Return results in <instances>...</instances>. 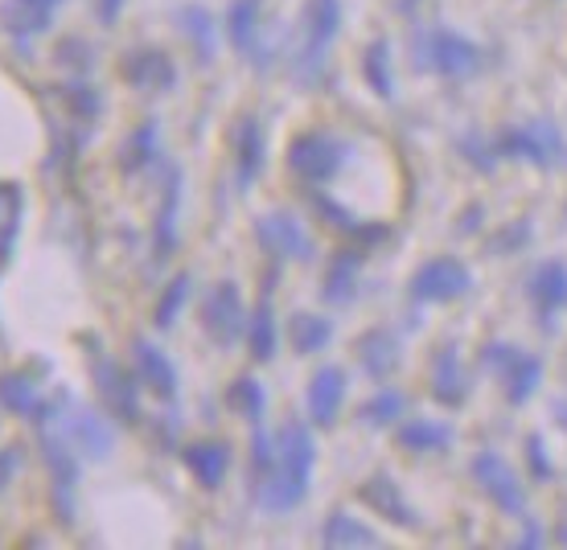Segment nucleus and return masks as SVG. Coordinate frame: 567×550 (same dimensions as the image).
Segmentation results:
<instances>
[{"label": "nucleus", "mask_w": 567, "mask_h": 550, "mask_svg": "<svg viewBox=\"0 0 567 550\" xmlns=\"http://www.w3.org/2000/svg\"><path fill=\"white\" fill-rule=\"evenodd\" d=\"M312 465H317V439H312L309 424H300V419L280 424V432H276V460H271L268 477L251 489L259 509H268V513L297 509L309 497Z\"/></svg>", "instance_id": "1"}, {"label": "nucleus", "mask_w": 567, "mask_h": 550, "mask_svg": "<svg viewBox=\"0 0 567 550\" xmlns=\"http://www.w3.org/2000/svg\"><path fill=\"white\" fill-rule=\"evenodd\" d=\"M29 424L54 427L58 436L66 439L83 460H91V465H100V460H107L115 452V419L103 407H91L83 398H74L71 391H54Z\"/></svg>", "instance_id": "2"}, {"label": "nucleus", "mask_w": 567, "mask_h": 550, "mask_svg": "<svg viewBox=\"0 0 567 550\" xmlns=\"http://www.w3.org/2000/svg\"><path fill=\"white\" fill-rule=\"evenodd\" d=\"M83 350H86V374H91V386H95V395H100V407L112 415L115 424L124 427H136L144 419L141 415V378H136V370L124 366L120 357L103 350L100 338L95 333H83Z\"/></svg>", "instance_id": "3"}, {"label": "nucleus", "mask_w": 567, "mask_h": 550, "mask_svg": "<svg viewBox=\"0 0 567 550\" xmlns=\"http://www.w3.org/2000/svg\"><path fill=\"white\" fill-rule=\"evenodd\" d=\"M341 29V4L338 0H305L300 13V45L292 54V79L305 86L326 79V50Z\"/></svg>", "instance_id": "4"}, {"label": "nucleus", "mask_w": 567, "mask_h": 550, "mask_svg": "<svg viewBox=\"0 0 567 550\" xmlns=\"http://www.w3.org/2000/svg\"><path fill=\"white\" fill-rule=\"evenodd\" d=\"M38 448H42V465H45V477H50V506H54L58 522L71 526L74 509H79L83 456L58 436L54 427H38Z\"/></svg>", "instance_id": "5"}, {"label": "nucleus", "mask_w": 567, "mask_h": 550, "mask_svg": "<svg viewBox=\"0 0 567 550\" xmlns=\"http://www.w3.org/2000/svg\"><path fill=\"white\" fill-rule=\"evenodd\" d=\"M251 309L243 304V292L235 280H214L198 300V325L218 350H235L247 338Z\"/></svg>", "instance_id": "6"}, {"label": "nucleus", "mask_w": 567, "mask_h": 550, "mask_svg": "<svg viewBox=\"0 0 567 550\" xmlns=\"http://www.w3.org/2000/svg\"><path fill=\"white\" fill-rule=\"evenodd\" d=\"M346 153L350 148L338 136H329V132H300L297 141L288 144V169L309 185L333 181L341 165H346Z\"/></svg>", "instance_id": "7"}, {"label": "nucleus", "mask_w": 567, "mask_h": 550, "mask_svg": "<svg viewBox=\"0 0 567 550\" xmlns=\"http://www.w3.org/2000/svg\"><path fill=\"white\" fill-rule=\"evenodd\" d=\"M120 79L144 95H169L177 86V62L161 45H132L120 58Z\"/></svg>", "instance_id": "8"}, {"label": "nucleus", "mask_w": 567, "mask_h": 550, "mask_svg": "<svg viewBox=\"0 0 567 550\" xmlns=\"http://www.w3.org/2000/svg\"><path fill=\"white\" fill-rule=\"evenodd\" d=\"M132 353V370H136V378H141L144 386V395H153L156 403H177V395H182V374H177V366H173V357L156 341L148 338H132L128 345Z\"/></svg>", "instance_id": "9"}, {"label": "nucleus", "mask_w": 567, "mask_h": 550, "mask_svg": "<svg viewBox=\"0 0 567 550\" xmlns=\"http://www.w3.org/2000/svg\"><path fill=\"white\" fill-rule=\"evenodd\" d=\"M182 169L177 165H165V177H161V201H156V218H153V268H165L177 247H182Z\"/></svg>", "instance_id": "10"}, {"label": "nucleus", "mask_w": 567, "mask_h": 550, "mask_svg": "<svg viewBox=\"0 0 567 550\" xmlns=\"http://www.w3.org/2000/svg\"><path fill=\"white\" fill-rule=\"evenodd\" d=\"M256 242L264 247V255H271L276 263H288V259H312V239L309 230L297 222V214L288 210H268L256 218Z\"/></svg>", "instance_id": "11"}, {"label": "nucleus", "mask_w": 567, "mask_h": 550, "mask_svg": "<svg viewBox=\"0 0 567 550\" xmlns=\"http://www.w3.org/2000/svg\"><path fill=\"white\" fill-rule=\"evenodd\" d=\"M420 66H427V71H436V74L465 79V74L482 71V50L473 42H465L461 33L432 29L427 38H420Z\"/></svg>", "instance_id": "12"}, {"label": "nucleus", "mask_w": 567, "mask_h": 550, "mask_svg": "<svg viewBox=\"0 0 567 550\" xmlns=\"http://www.w3.org/2000/svg\"><path fill=\"white\" fill-rule=\"evenodd\" d=\"M45 366H17L0 370V411L17 419H33L45 407Z\"/></svg>", "instance_id": "13"}, {"label": "nucleus", "mask_w": 567, "mask_h": 550, "mask_svg": "<svg viewBox=\"0 0 567 550\" xmlns=\"http://www.w3.org/2000/svg\"><path fill=\"white\" fill-rule=\"evenodd\" d=\"M502 153L523 156V160L539 165V169H555V165L564 160V136H559L555 124L535 120V124L518 127V132H506V136H502Z\"/></svg>", "instance_id": "14"}, {"label": "nucleus", "mask_w": 567, "mask_h": 550, "mask_svg": "<svg viewBox=\"0 0 567 550\" xmlns=\"http://www.w3.org/2000/svg\"><path fill=\"white\" fill-rule=\"evenodd\" d=\"M473 477H477L482 494L489 497L497 509H506V513H523V509H526L523 480H518V473H514L502 456H494V452H482V456L473 460Z\"/></svg>", "instance_id": "15"}, {"label": "nucleus", "mask_w": 567, "mask_h": 550, "mask_svg": "<svg viewBox=\"0 0 567 550\" xmlns=\"http://www.w3.org/2000/svg\"><path fill=\"white\" fill-rule=\"evenodd\" d=\"M182 465L185 473L198 480V489L214 494V489H223L227 485V473H230V444L227 439H189L182 444Z\"/></svg>", "instance_id": "16"}, {"label": "nucleus", "mask_w": 567, "mask_h": 550, "mask_svg": "<svg viewBox=\"0 0 567 550\" xmlns=\"http://www.w3.org/2000/svg\"><path fill=\"white\" fill-rule=\"evenodd\" d=\"M468 292V268L456 259H432L412 276V297L427 304H444Z\"/></svg>", "instance_id": "17"}, {"label": "nucleus", "mask_w": 567, "mask_h": 550, "mask_svg": "<svg viewBox=\"0 0 567 550\" xmlns=\"http://www.w3.org/2000/svg\"><path fill=\"white\" fill-rule=\"evenodd\" d=\"M268 165V136L256 115H239L235 124V185L251 189L259 181V173Z\"/></svg>", "instance_id": "18"}, {"label": "nucleus", "mask_w": 567, "mask_h": 550, "mask_svg": "<svg viewBox=\"0 0 567 550\" xmlns=\"http://www.w3.org/2000/svg\"><path fill=\"white\" fill-rule=\"evenodd\" d=\"M223 29H227L230 50L259 66V58H264V50H259V33H264V0H230L227 25Z\"/></svg>", "instance_id": "19"}, {"label": "nucleus", "mask_w": 567, "mask_h": 550, "mask_svg": "<svg viewBox=\"0 0 567 550\" xmlns=\"http://www.w3.org/2000/svg\"><path fill=\"white\" fill-rule=\"evenodd\" d=\"M305 403H309V419L317 427H333L341 415V403H346V370L341 366H321L309 378V391H305Z\"/></svg>", "instance_id": "20"}, {"label": "nucleus", "mask_w": 567, "mask_h": 550, "mask_svg": "<svg viewBox=\"0 0 567 550\" xmlns=\"http://www.w3.org/2000/svg\"><path fill=\"white\" fill-rule=\"evenodd\" d=\"M156 160H161V127H156V120H141V124L120 141L115 165H120L124 177H141V173L153 169Z\"/></svg>", "instance_id": "21"}, {"label": "nucleus", "mask_w": 567, "mask_h": 550, "mask_svg": "<svg viewBox=\"0 0 567 550\" xmlns=\"http://www.w3.org/2000/svg\"><path fill=\"white\" fill-rule=\"evenodd\" d=\"M177 25H182V38L189 45V54L198 66H210L218 58V21L206 4H182L177 9Z\"/></svg>", "instance_id": "22"}, {"label": "nucleus", "mask_w": 567, "mask_h": 550, "mask_svg": "<svg viewBox=\"0 0 567 550\" xmlns=\"http://www.w3.org/2000/svg\"><path fill=\"white\" fill-rule=\"evenodd\" d=\"M358 501L367 509H374L379 518H386V522H395V526H408V530H415V509L408 506V497L399 494V485L391 477H370L358 485Z\"/></svg>", "instance_id": "23"}, {"label": "nucleus", "mask_w": 567, "mask_h": 550, "mask_svg": "<svg viewBox=\"0 0 567 550\" xmlns=\"http://www.w3.org/2000/svg\"><path fill=\"white\" fill-rule=\"evenodd\" d=\"M354 353H358V366L367 370L370 378L383 382L399 370V341H395V333H386V329H367V333L354 341Z\"/></svg>", "instance_id": "24"}, {"label": "nucleus", "mask_w": 567, "mask_h": 550, "mask_svg": "<svg viewBox=\"0 0 567 550\" xmlns=\"http://www.w3.org/2000/svg\"><path fill=\"white\" fill-rule=\"evenodd\" d=\"M25 222V189L17 181H0V268L13 259Z\"/></svg>", "instance_id": "25"}, {"label": "nucleus", "mask_w": 567, "mask_h": 550, "mask_svg": "<svg viewBox=\"0 0 567 550\" xmlns=\"http://www.w3.org/2000/svg\"><path fill=\"white\" fill-rule=\"evenodd\" d=\"M247 353L256 357V362H271L276 357V345H280V329H276V309H271V297L268 288H264V297L256 300V309H251V321H247Z\"/></svg>", "instance_id": "26"}, {"label": "nucleus", "mask_w": 567, "mask_h": 550, "mask_svg": "<svg viewBox=\"0 0 567 550\" xmlns=\"http://www.w3.org/2000/svg\"><path fill=\"white\" fill-rule=\"evenodd\" d=\"M50 95L66 107V120H71V124H95V120H100V112H103L100 91L86 83V74H74L71 83L50 86Z\"/></svg>", "instance_id": "27"}, {"label": "nucleus", "mask_w": 567, "mask_h": 550, "mask_svg": "<svg viewBox=\"0 0 567 550\" xmlns=\"http://www.w3.org/2000/svg\"><path fill=\"white\" fill-rule=\"evenodd\" d=\"M358 268H362V255L358 251H338L329 259L326 280H321L326 304H350L358 297Z\"/></svg>", "instance_id": "28"}, {"label": "nucleus", "mask_w": 567, "mask_h": 550, "mask_svg": "<svg viewBox=\"0 0 567 550\" xmlns=\"http://www.w3.org/2000/svg\"><path fill=\"white\" fill-rule=\"evenodd\" d=\"M432 395H436V403H444V407H461L468 395V378H465V370H461V357H456L449 345L436 353V366H432Z\"/></svg>", "instance_id": "29"}, {"label": "nucleus", "mask_w": 567, "mask_h": 550, "mask_svg": "<svg viewBox=\"0 0 567 550\" xmlns=\"http://www.w3.org/2000/svg\"><path fill=\"white\" fill-rule=\"evenodd\" d=\"M0 25H4V33L17 38V42H33V38H42L45 29L54 25V13L33 9L25 0H4V4H0Z\"/></svg>", "instance_id": "30"}, {"label": "nucleus", "mask_w": 567, "mask_h": 550, "mask_svg": "<svg viewBox=\"0 0 567 550\" xmlns=\"http://www.w3.org/2000/svg\"><path fill=\"white\" fill-rule=\"evenodd\" d=\"M189 297H194V276H189V271H177V276L161 288V297H156L153 325L161 329V333H169V329L177 325V316L185 312V304H189Z\"/></svg>", "instance_id": "31"}, {"label": "nucleus", "mask_w": 567, "mask_h": 550, "mask_svg": "<svg viewBox=\"0 0 567 550\" xmlns=\"http://www.w3.org/2000/svg\"><path fill=\"white\" fill-rule=\"evenodd\" d=\"M321 542H326L329 550H354V547H379V535L367 530V526L358 522V518H350V513L333 509L326 518V526H321Z\"/></svg>", "instance_id": "32"}, {"label": "nucleus", "mask_w": 567, "mask_h": 550, "mask_svg": "<svg viewBox=\"0 0 567 550\" xmlns=\"http://www.w3.org/2000/svg\"><path fill=\"white\" fill-rule=\"evenodd\" d=\"M530 300L539 304L543 316L567 309V268L564 263H543L530 280Z\"/></svg>", "instance_id": "33"}, {"label": "nucleus", "mask_w": 567, "mask_h": 550, "mask_svg": "<svg viewBox=\"0 0 567 550\" xmlns=\"http://www.w3.org/2000/svg\"><path fill=\"white\" fill-rule=\"evenodd\" d=\"M288 341H292V350L309 357V353H321L333 341V325H329L326 316H317V312H297L288 321Z\"/></svg>", "instance_id": "34"}, {"label": "nucleus", "mask_w": 567, "mask_h": 550, "mask_svg": "<svg viewBox=\"0 0 567 550\" xmlns=\"http://www.w3.org/2000/svg\"><path fill=\"white\" fill-rule=\"evenodd\" d=\"M227 403L235 415H243L251 427L264 424V411H268V395H264V386H259L251 374H239V378L227 386Z\"/></svg>", "instance_id": "35"}, {"label": "nucleus", "mask_w": 567, "mask_h": 550, "mask_svg": "<svg viewBox=\"0 0 567 550\" xmlns=\"http://www.w3.org/2000/svg\"><path fill=\"white\" fill-rule=\"evenodd\" d=\"M395 439L408 452H444L449 439H453V432L444 424H432V419H408V424L395 432Z\"/></svg>", "instance_id": "36"}, {"label": "nucleus", "mask_w": 567, "mask_h": 550, "mask_svg": "<svg viewBox=\"0 0 567 550\" xmlns=\"http://www.w3.org/2000/svg\"><path fill=\"white\" fill-rule=\"evenodd\" d=\"M539 378H543L539 357H526V353H518V357L511 362V370L502 374V382H506V398H511V403H526V398L535 395Z\"/></svg>", "instance_id": "37"}, {"label": "nucleus", "mask_w": 567, "mask_h": 550, "mask_svg": "<svg viewBox=\"0 0 567 550\" xmlns=\"http://www.w3.org/2000/svg\"><path fill=\"white\" fill-rule=\"evenodd\" d=\"M362 74H367V83H370V91H374V95L391 100L395 79H391V45H386L383 38L367 45V54H362Z\"/></svg>", "instance_id": "38"}, {"label": "nucleus", "mask_w": 567, "mask_h": 550, "mask_svg": "<svg viewBox=\"0 0 567 550\" xmlns=\"http://www.w3.org/2000/svg\"><path fill=\"white\" fill-rule=\"evenodd\" d=\"M399 415H403V395L399 391H379V395L358 407V419L370 427H391Z\"/></svg>", "instance_id": "39"}, {"label": "nucleus", "mask_w": 567, "mask_h": 550, "mask_svg": "<svg viewBox=\"0 0 567 550\" xmlns=\"http://www.w3.org/2000/svg\"><path fill=\"white\" fill-rule=\"evenodd\" d=\"M54 58H58V66H66L71 74H86L95 66V50H91V42L79 38V33L62 38V42L54 45Z\"/></svg>", "instance_id": "40"}, {"label": "nucleus", "mask_w": 567, "mask_h": 550, "mask_svg": "<svg viewBox=\"0 0 567 550\" xmlns=\"http://www.w3.org/2000/svg\"><path fill=\"white\" fill-rule=\"evenodd\" d=\"M21 465H25V448H21V444H4V448H0V494L13 485Z\"/></svg>", "instance_id": "41"}, {"label": "nucleus", "mask_w": 567, "mask_h": 550, "mask_svg": "<svg viewBox=\"0 0 567 550\" xmlns=\"http://www.w3.org/2000/svg\"><path fill=\"white\" fill-rule=\"evenodd\" d=\"M523 350H514V345H485V353H482V362H485V370H494L497 378L511 370V362L518 357Z\"/></svg>", "instance_id": "42"}, {"label": "nucleus", "mask_w": 567, "mask_h": 550, "mask_svg": "<svg viewBox=\"0 0 567 550\" xmlns=\"http://www.w3.org/2000/svg\"><path fill=\"white\" fill-rule=\"evenodd\" d=\"M124 4H128V0H95V21L112 29L115 21H120V13H124Z\"/></svg>", "instance_id": "43"}, {"label": "nucleus", "mask_w": 567, "mask_h": 550, "mask_svg": "<svg viewBox=\"0 0 567 550\" xmlns=\"http://www.w3.org/2000/svg\"><path fill=\"white\" fill-rule=\"evenodd\" d=\"M25 4H33V9H45V13H58L66 0H25Z\"/></svg>", "instance_id": "44"}]
</instances>
